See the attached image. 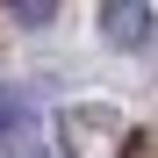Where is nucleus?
<instances>
[{
    "instance_id": "obj_2",
    "label": "nucleus",
    "mask_w": 158,
    "mask_h": 158,
    "mask_svg": "<svg viewBox=\"0 0 158 158\" xmlns=\"http://www.w3.org/2000/svg\"><path fill=\"white\" fill-rule=\"evenodd\" d=\"M29 122H36V108H29V94H15V86H0V144H29Z\"/></svg>"
},
{
    "instance_id": "obj_4",
    "label": "nucleus",
    "mask_w": 158,
    "mask_h": 158,
    "mask_svg": "<svg viewBox=\"0 0 158 158\" xmlns=\"http://www.w3.org/2000/svg\"><path fill=\"white\" fill-rule=\"evenodd\" d=\"M122 158H158V137H129V144H122Z\"/></svg>"
},
{
    "instance_id": "obj_3",
    "label": "nucleus",
    "mask_w": 158,
    "mask_h": 158,
    "mask_svg": "<svg viewBox=\"0 0 158 158\" xmlns=\"http://www.w3.org/2000/svg\"><path fill=\"white\" fill-rule=\"evenodd\" d=\"M50 15H58V7H50V0H15V22H22V29H43Z\"/></svg>"
},
{
    "instance_id": "obj_1",
    "label": "nucleus",
    "mask_w": 158,
    "mask_h": 158,
    "mask_svg": "<svg viewBox=\"0 0 158 158\" xmlns=\"http://www.w3.org/2000/svg\"><path fill=\"white\" fill-rule=\"evenodd\" d=\"M101 29H108L115 50H144L151 29H158V15L144 7V0H108V7H101Z\"/></svg>"
}]
</instances>
